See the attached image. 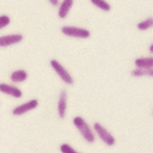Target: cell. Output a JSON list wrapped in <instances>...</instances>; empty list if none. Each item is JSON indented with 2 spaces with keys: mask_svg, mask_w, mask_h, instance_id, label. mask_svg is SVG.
Segmentation results:
<instances>
[{
  "mask_svg": "<svg viewBox=\"0 0 153 153\" xmlns=\"http://www.w3.org/2000/svg\"><path fill=\"white\" fill-rule=\"evenodd\" d=\"M67 104H68V94L66 90H61L57 99V115L60 118H65L67 114Z\"/></svg>",
  "mask_w": 153,
  "mask_h": 153,
  "instance_id": "obj_8",
  "label": "cell"
},
{
  "mask_svg": "<svg viewBox=\"0 0 153 153\" xmlns=\"http://www.w3.org/2000/svg\"><path fill=\"white\" fill-rule=\"evenodd\" d=\"M91 4L104 12H109L111 10V5L105 0H91Z\"/></svg>",
  "mask_w": 153,
  "mask_h": 153,
  "instance_id": "obj_14",
  "label": "cell"
},
{
  "mask_svg": "<svg viewBox=\"0 0 153 153\" xmlns=\"http://www.w3.org/2000/svg\"><path fill=\"white\" fill-rule=\"evenodd\" d=\"M73 4H74L73 0H63L60 2V6L57 7V16L60 19H65L69 14L73 7Z\"/></svg>",
  "mask_w": 153,
  "mask_h": 153,
  "instance_id": "obj_9",
  "label": "cell"
},
{
  "mask_svg": "<svg viewBox=\"0 0 153 153\" xmlns=\"http://www.w3.org/2000/svg\"><path fill=\"white\" fill-rule=\"evenodd\" d=\"M136 27L140 31H147V30L152 29L153 27V17H148V18L139 22L137 25H136Z\"/></svg>",
  "mask_w": 153,
  "mask_h": 153,
  "instance_id": "obj_13",
  "label": "cell"
},
{
  "mask_svg": "<svg viewBox=\"0 0 153 153\" xmlns=\"http://www.w3.org/2000/svg\"><path fill=\"white\" fill-rule=\"evenodd\" d=\"M50 67L53 68V71L57 74V76L66 84V85H73L74 84V79L72 76V74L67 71V68L56 59L50 60Z\"/></svg>",
  "mask_w": 153,
  "mask_h": 153,
  "instance_id": "obj_2",
  "label": "cell"
},
{
  "mask_svg": "<svg viewBox=\"0 0 153 153\" xmlns=\"http://www.w3.org/2000/svg\"><path fill=\"white\" fill-rule=\"evenodd\" d=\"M61 32L65 36L68 37H75V38H88L91 36V32L88 29L74 26V25H63L61 27Z\"/></svg>",
  "mask_w": 153,
  "mask_h": 153,
  "instance_id": "obj_4",
  "label": "cell"
},
{
  "mask_svg": "<svg viewBox=\"0 0 153 153\" xmlns=\"http://www.w3.org/2000/svg\"><path fill=\"white\" fill-rule=\"evenodd\" d=\"M134 65L136 68L142 69H152L153 68V56H141L135 59Z\"/></svg>",
  "mask_w": 153,
  "mask_h": 153,
  "instance_id": "obj_11",
  "label": "cell"
},
{
  "mask_svg": "<svg viewBox=\"0 0 153 153\" xmlns=\"http://www.w3.org/2000/svg\"><path fill=\"white\" fill-rule=\"evenodd\" d=\"M130 75L134 78H143V76H148V78H153V68L152 69H142V68H134L130 71Z\"/></svg>",
  "mask_w": 153,
  "mask_h": 153,
  "instance_id": "obj_12",
  "label": "cell"
},
{
  "mask_svg": "<svg viewBox=\"0 0 153 153\" xmlns=\"http://www.w3.org/2000/svg\"><path fill=\"white\" fill-rule=\"evenodd\" d=\"M24 39L23 33H7L0 36V48H7L20 43Z\"/></svg>",
  "mask_w": 153,
  "mask_h": 153,
  "instance_id": "obj_7",
  "label": "cell"
},
{
  "mask_svg": "<svg viewBox=\"0 0 153 153\" xmlns=\"http://www.w3.org/2000/svg\"><path fill=\"white\" fill-rule=\"evenodd\" d=\"M73 124L80 133L81 137L87 143H93L96 141V134L93 131V128L87 123V121L84 117H81V116L73 117Z\"/></svg>",
  "mask_w": 153,
  "mask_h": 153,
  "instance_id": "obj_1",
  "label": "cell"
},
{
  "mask_svg": "<svg viewBox=\"0 0 153 153\" xmlns=\"http://www.w3.org/2000/svg\"><path fill=\"white\" fill-rule=\"evenodd\" d=\"M38 106V99L33 98V99H30V100H26L19 105H16L13 109H12V115L13 116H23L25 115L26 112L29 111H32L35 110L36 108Z\"/></svg>",
  "mask_w": 153,
  "mask_h": 153,
  "instance_id": "obj_5",
  "label": "cell"
},
{
  "mask_svg": "<svg viewBox=\"0 0 153 153\" xmlns=\"http://www.w3.org/2000/svg\"><path fill=\"white\" fill-rule=\"evenodd\" d=\"M0 93L12 97L14 99H19L23 97V91L18 86L7 82H0Z\"/></svg>",
  "mask_w": 153,
  "mask_h": 153,
  "instance_id": "obj_6",
  "label": "cell"
},
{
  "mask_svg": "<svg viewBox=\"0 0 153 153\" xmlns=\"http://www.w3.org/2000/svg\"><path fill=\"white\" fill-rule=\"evenodd\" d=\"M152 115H153V112H152Z\"/></svg>",
  "mask_w": 153,
  "mask_h": 153,
  "instance_id": "obj_19",
  "label": "cell"
},
{
  "mask_svg": "<svg viewBox=\"0 0 153 153\" xmlns=\"http://www.w3.org/2000/svg\"><path fill=\"white\" fill-rule=\"evenodd\" d=\"M49 4L51 6H55V7H59L60 6V1L59 0H49Z\"/></svg>",
  "mask_w": 153,
  "mask_h": 153,
  "instance_id": "obj_17",
  "label": "cell"
},
{
  "mask_svg": "<svg viewBox=\"0 0 153 153\" xmlns=\"http://www.w3.org/2000/svg\"><path fill=\"white\" fill-rule=\"evenodd\" d=\"M148 50H149V53H151V54H153V43H151V44H149Z\"/></svg>",
  "mask_w": 153,
  "mask_h": 153,
  "instance_id": "obj_18",
  "label": "cell"
},
{
  "mask_svg": "<svg viewBox=\"0 0 153 153\" xmlns=\"http://www.w3.org/2000/svg\"><path fill=\"white\" fill-rule=\"evenodd\" d=\"M92 128H93L94 134L98 136V139H99L103 143H105L106 146H114V145H115V142H116L115 136H114L102 123L94 122Z\"/></svg>",
  "mask_w": 153,
  "mask_h": 153,
  "instance_id": "obj_3",
  "label": "cell"
},
{
  "mask_svg": "<svg viewBox=\"0 0 153 153\" xmlns=\"http://www.w3.org/2000/svg\"><path fill=\"white\" fill-rule=\"evenodd\" d=\"M60 151H61V153H80L76 149H74L69 143H62L60 146Z\"/></svg>",
  "mask_w": 153,
  "mask_h": 153,
  "instance_id": "obj_16",
  "label": "cell"
},
{
  "mask_svg": "<svg viewBox=\"0 0 153 153\" xmlns=\"http://www.w3.org/2000/svg\"><path fill=\"white\" fill-rule=\"evenodd\" d=\"M27 78H29V74L25 69H16V71L11 72V74H10V80H11V84H13V85L24 82Z\"/></svg>",
  "mask_w": 153,
  "mask_h": 153,
  "instance_id": "obj_10",
  "label": "cell"
},
{
  "mask_svg": "<svg viewBox=\"0 0 153 153\" xmlns=\"http://www.w3.org/2000/svg\"><path fill=\"white\" fill-rule=\"evenodd\" d=\"M11 24V17L7 14H0V30L5 29Z\"/></svg>",
  "mask_w": 153,
  "mask_h": 153,
  "instance_id": "obj_15",
  "label": "cell"
}]
</instances>
